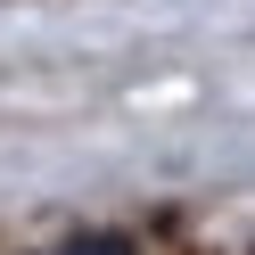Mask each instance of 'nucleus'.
Wrapping results in <instances>:
<instances>
[{"label": "nucleus", "instance_id": "obj_1", "mask_svg": "<svg viewBox=\"0 0 255 255\" xmlns=\"http://www.w3.org/2000/svg\"><path fill=\"white\" fill-rule=\"evenodd\" d=\"M50 255H132L124 239H66V247H50Z\"/></svg>", "mask_w": 255, "mask_h": 255}]
</instances>
